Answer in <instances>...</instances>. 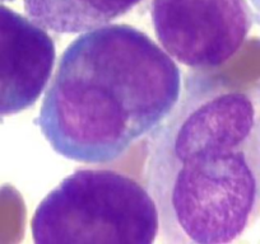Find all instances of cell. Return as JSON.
Returning <instances> with one entry per match:
<instances>
[{"mask_svg": "<svg viewBox=\"0 0 260 244\" xmlns=\"http://www.w3.org/2000/svg\"><path fill=\"white\" fill-rule=\"evenodd\" d=\"M151 14L165 51L195 70L224 65L252 26L246 0H152Z\"/></svg>", "mask_w": 260, "mask_h": 244, "instance_id": "4", "label": "cell"}, {"mask_svg": "<svg viewBox=\"0 0 260 244\" xmlns=\"http://www.w3.org/2000/svg\"><path fill=\"white\" fill-rule=\"evenodd\" d=\"M32 22L61 34L83 33L125 16L143 0H23Z\"/></svg>", "mask_w": 260, "mask_h": 244, "instance_id": "6", "label": "cell"}, {"mask_svg": "<svg viewBox=\"0 0 260 244\" xmlns=\"http://www.w3.org/2000/svg\"><path fill=\"white\" fill-rule=\"evenodd\" d=\"M181 96V71L141 29L111 24L74 39L45 93L39 125L60 155L114 161L156 130Z\"/></svg>", "mask_w": 260, "mask_h": 244, "instance_id": "2", "label": "cell"}, {"mask_svg": "<svg viewBox=\"0 0 260 244\" xmlns=\"http://www.w3.org/2000/svg\"><path fill=\"white\" fill-rule=\"evenodd\" d=\"M54 39L31 19L0 6V116L34 106L54 69Z\"/></svg>", "mask_w": 260, "mask_h": 244, "instance_id": "5", "label": "cell"}, {"mask_svg": "<svg viewBox=\"0 0 260 244\" xmlns=\"http://www.w3.org/2000/svg\"><path fill=\"white\" fill-rule=\"evenodd\" d=\"M40 244H151L158 209L147 188L110 169H79L51 191L31 223Z\"/></svg>", "mask_w": 260, "mask_h": 244, "instance_id": "3", "label": "cell"}, {"mask_svg": "<svg viewBox=\"0 0 260 244\" xmlns=\"http://www.w3.org/2000/svg\"><path fill=\"white\" fill-rule=\"evenodd\" d=\"M0 2H13V0H0Z\"/></svg>", "mask_w": 260, "mask_h": 244, "instance_id": "7", "label": "cell"}, {"mask_svg": "<svg viewBox=\"0 0 260 244\" xmlns=\"http://www.w3.org/2000/svg\"><path fill=\"white\" fill-rule=\"evenodd\" d=\"M156 129L146 166L165 241L224 244L260 206V106L218 74L192 73Z\"/></svg>", "mask_w": 260, "mask_h": 244, "instance_id": "1", "label": "cell"}]
</instances>
